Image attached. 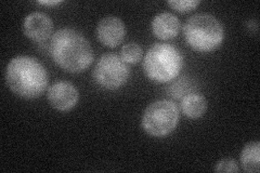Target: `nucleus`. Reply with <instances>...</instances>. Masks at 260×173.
Returning a JSON list of instances; mask_svg holds the SVG:
<instances>
[{
  "label": "nucleus",
  "instance_id": "obj_1",
  "mask_svg": "<svg viewBox=\"0 0 260 173\" xmlns=\"http://www.w3.org/2000/svg\"><path fill=\"white\" fill-rule=\"evenodd\" d=\"M49 49L54 63L69 73L84 72L93 61V50L89 41L73 28L55 31Z\"/></svg>",
  "mask_w": 260,
  "mask_h": 173
},
{
  "label": "nucleus",
  "instance_id": "obj_2",
  "mask_svg": "<svg viewBox=\"0 0 260 173\" xmlns=\"http://www.w3.org/2000/svg\"><path fill=\"white\" fill-rule=\"evenodd\" d=\"M6 81L14 94L31 100L45 92L48 87V73L35 57L18 55L7 65Z\"/></svg>",
  "mask_w": 260,
  "mask_h": 173
},
{
  "label": "nucleus",
  "instance_id": "obj_3",
  "mask_svg": "<svg viewBox=\"0 0 260 173\" xmlns=\"http://www.w3.org/2000/svg\"><path fill=\"white\" fill-rule=\"evenodd\" d=\"M186 44L201 53L215 51L221 46L224 30L221 22L209 13H198L186 20L183 26Z\"/></svg>",
  "mask_w": 260,
  "mask_h": 173
},
{
  "label": "nucleus",
  "instance_id": "obj_4",
  "mask_svg": "<svg viewBox=\"0 0 260 173\" xmlns=\"http://www.w3.org/2000/svg\"><path fill=\"white\" fill-rule=\"evenodd\" d=\"M182 66V54L175 46L169 44H154L150 47L143 60L145 76L158 84L174 80Z\"/></svg>",
  "mask_w": 260,
  "mask_h": 173
},
{
  "label": "nucleus",
  "instance_id": "obj_5",
  "mask_svg": "<svg viewBox=\"0 0 260 173\" xmlns=\"http://www.w3.org/2000/svg\"><path fill=\"white\" fill-rule=\"evenodd\" d=\"M180 113L173 101L158 100L145 109L142 116V128L152 136H166L176 129Z\"/></svg>",
  "mask_w": 260,
  "mask_h": 173
},
{
  "label": "nucleus",
  "instance_id": "obj_6",
  "mask_svg": "<svg viewBox=\"0 0 260 173\" xmlns=\"http://www.w3.org/2000/svg\"><path fill=\"white\" fill-rule=\"evenodd\" d=\"M130 71L120 56L108 53L98 60L92 72L94 81L107 90H117L128 81Z\"/></svg>",
  "mask_w": 260,
  "mask_h": 173
},
{
  "label": "nucleus",
  "instance_id": "obj_7",
  "mask_svg": "<svg viewBox=\"0 0 260 173\" xmlns=\"http://www.w3.org/2000/svg\"><path fill=\"white\" fill-rule=\"evenodd\" d=\"M47 97L54 110L69 112L76 106L79 100V93L76 87L70 81L62 80L49 87Z\"/></svg>",
  "mask_w": 260,
  "mask_h": 173
},
{
  "label": "nucleus",
  "instance_id": "obj_8",
  "mask_svg": "<svg viewBox=\"0 0 260 173\" xmlns=\"http://www.w3.org/2000/svg\"><path fill=\"white\" fill-rule=\"evenodd\" d=\"M96 37L100 43L109 48H116L125 38V23L115 15H108L101 19L96 25Z\"/></svg>",
  "mask_w": 260,
  "mask_h": 173
},
{
  "label": "nucleus",
  "instance_id": "obj_9",
  "mask_svg": "<svg viewBox=\"0 0 260 173\" xmlns=\"http://www.w3.org/2000/svg\"><path fill=\"white\" fill-rule=\"evenodd\" d=\"M53 22L44 12H31L23 22V31L29 39L43 43L52 35Z\"/></svg>",
  "mask_w": 260,
  "mask_h": 173
},
{
  "label": "nucleus",
  "instance_id": "obj_10",
  "mask_svg": "<svg viewBox=\"0 0 260 173\" xmlns=\"http://www.w3.org/2000/svg\"><path fill=\"white\" fill-rule=\"evenodd\" d=\"M181 30V23L170 12H161L152 21V31L160 40H169L177 37Z\"/></svg>",
  "mask_w": 260,
  "mask_h": 173
},
{
  "label": "nucleus",
  "instance_id": "obj_11",
  "mask_svg": "<svg viewBox=\"0 0 260 173\" xmlns=\"http://www.w3.org/2000/svg\"><path fill=\"white\" fill-rule=\"evenodd\" d=\"M207 101L201 93H189L181 101V111L190 119H199L206 113Z\"/></svg>",
  "mask_w": 260,
  "mask_h": 173
},
{
  "label": "nucleus",
  "instance_id": "obj_12",
  "mask_svg": "<svg viewBox=\"0 0 260 173\" xmlns=\"http://www.w3.org/2000/svg\"><path fill=\"white\" fill-rule=\"evenodd\" d=\"M260 144L259 142H250L245 145L241 153V162L243 169L246 172L258 173L260 170Z\"/></svg>",
  "mask_w": 260,
  "mask_h": 173
},
{
  "label": "nucleus",
  "instance_id": "obj_13",
  "mask_svg": "<svg viewBox=\"0 0 260 173\" xmlns=\"http://www.w3.org/2000/svg\"><path fill=\"white\" fill-rule=\"evenodd\" d=\"M142 57V48L136 43H129L121 48V59L128 64H137Z\"/></svg>",
  "mask_w": 260,
  "mask_h": 173
},
{
  "label": "nucleus",
  "instance_id": "obj_14",
  "mask_svg": "<svg viewBox=\"0 0 260 173\" xmlns=\"http://www.w3.org/2000/svg\"><path fill=\"white\" fill-rule=\"evenodd\" d=\"M169 7H172L178 12H190L198 8L200 5L199 0H170L168 2Z\"/></svg>",
  "mask_w": 260,
  "mask_h": 173
},
{
  "label": "nucleus",
  "instance_id": "obj_15",
  "mask_svg": "<svg viewBox=\"0 0 260 173\" xmlns=\"http://www.w3.org/2000/svg\"><path fill=\"white\" fill-rule=\"evenodd\" d=\"M216 172H239V164L234 159L223 158L218 161L214 169Z\"/></svg>",
  "mask_w": 260,
  "mask_h": 173
},
{
  "label": "nucleus",
  "instance_id": "obj_16",
  "mask_svg": "<svg viewBox=\"0 0 260 173\" xmlns=\"http://www.w3.org/2000/svg\"><path fill=\"white\" fill-rule=\"evenodd\" d=\"M38 4L43 6H58L62 4V2H38Z\"/></svg>",
  "mask_w": 260,
  "mask_h": 173
}]
</instances>
